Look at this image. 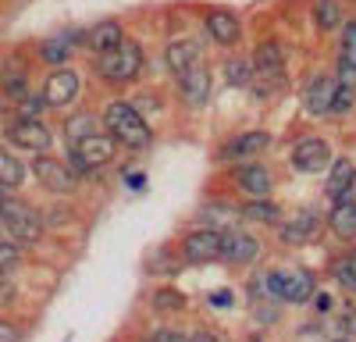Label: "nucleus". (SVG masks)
Returning a JSON list of instances; mask_svg holds the SVG:
<instances>
[{
    "label": "nucleus",
    "instance_id": "1",
    "mask_svg": "<svg viewBox=\"0 0 356 342\" xmlns=\"http://www.w3.org/2000/svg\"><path fill=\"white\" fill-rule=\"evenodd\" d=\"M100 122H104V129L118 139V147H125V150H132V154H146L154 147V129H150V122L143 118V114L136 111V104H129V100H111L107 107H104V114H100Z\"/></svg>",
    "mask_w": 356,
    "mask_h": 342
},
{
    "label": "nucleus",
    "instance_id": "2",
    "mask_svg": "<svg viewBox=\"0 0 356 342\" xmlns=\"http://www.w3.org/2000/svg\"><path fill=\"white\" fill-rule=\"evenodd\" d=\"M143 65H146L143 47L132 36L118 50H111V54H97V75L107 86H129V82H136L143 75Z\"/></svg>",
    "mask_w": 356,
    "mask_h": 342
},
{
    "label": "nucleus",
    "instance_id": "3",
    "mask_svg": "<svg viewBox=\"0 0 356 342\" xmlns=\"http://www.w3.org/2000/svg\"><path fill=\"white\" fill-rule=\"evenodd\" d=\"M0 214H4L8 236L15 243H40L43 239V218H40V211L29 204V200L8 193L4 200H0Z\"/></svg>",
    "mask_w": 356,
    "mask_h": 342
},
{
    "label": "nucleus",
    "instance_id": "4",
    "mask_svg": "<svg viewBox=\"0 0 356 342\" xmlns=\"http://www.w3.org/2000/svg\"><path fill=\"white\" fill-rule=\"evenodd\" d=\"M264 289L278 300H285V303H307L317 293V282H314L310 271L292 268V271H271L264 278Z\"/></svg>",
    "mask_w": 356,
    "mask_h": 342
},
{
    "label": "nucleus",
    "instance_id": "5",
    "mask_svg": "<svg viewBox=\"0 0 356 342\" xmlns=\"http://www.w3.org/2000/svg\"><path fill=\"white\" fill-rule=\"evenodd\" d=\"M29 171H33L36 182H40L47 193H54V196H72V193L79 189V175H75L65 161H57V157H50V154H36L33 164H29Z\"/></svg>",
    "mask_w": 356,
    "mask_h": 342
},
{
    "label": "nucleus",
    "instance_id": "6",
    "mask_svg": "<svg viewBox=\"0 0 356 342\" xmlns=\"http://www.w3.org/2000/svg\"><path fill=\"white\" fill-rule=\"evenodd\" d=\"M40 93H43L50 111H68L79 100V93H82V79L72 68H50V75L40 86Z\"/></svg>",
    "mask_w": 356,
    "mask_h": 342
},
{
    "label": "nucleus",
    "instance_id": "7",
    "mask_svg": "<svg viewBox=\"0 0 356 342\" xmlns=\"http://www.w3.org/2000/svg\"><path fill=\"white\" fill-rule=\"evenodd\" d=\"M4 136H8L11 147L33 150V157H36V154H47V150L54 147V132H50L40 118H15V122L4 129Z\"/></svg>",
    "mask_w": 356,
    "mask_h": 342
},
{
    "label": "nucleus",
    "instance_id": "8",
    "mask_svg": "<svg viewBox=\"0 0 356 342\" xmlns=\"http://www.w3.org/2000/svg\"><path fill=\"white\" fill-rule=\"evenodd\" d=\"M289 161H292L296 171H303V175H321L324 168H332L335 157H332L328 139H321V136H303V139L292 147Z\"/></svg>",
    "mask_w": 356,
    "mask_h": 342
},
{
    "label": "nucleus",
    "instance_id": "9",
    "mask_svg": "<svg viewBox=\"0 0 356 342\" xmlns=\"http://www.w3.org/2000/svg\"><path fill=\"white\" fill-rule=\"evenodd\" d=\"M182 256H186L189 264H214V261H221V228L203 225V228L186 232Z\"/></svg>",
    "mask_w": 356,
    "mask_h": 342
},
{
    "label": "nucleus",
    "instance_id": "10",
    "mask_svg": "<svg viewBox=\"0 0 356 342\" xmlns=\"http://www.w3.org/2000/svg\"><path fill=\"white\" fill-rule=\"evenodd\" d=\"M267 147H271V132H264V129H250V132H239V136H232L225 147L218 150L221 161H253L260 157Z\"/></svg>",
    "mask_w": 356,
    "mask_h": 342
},
{
    "label": "nucleus",
    "instance_id": "11",
    "mask_svg": "<svg viewBox=\"0 0 356 342\" xmlns=\"http://www.w3.org/2000/svg\"><path fill=\"white\" fill-rule=\"evenodd\" d=\"M72 150L86 161V168H89V171H100V168H107V164L118 157V139H114L107 129H100V132H93L89 139L75 142Z\"/></svg>",
    "mask_w": 356,
    "mask_h": 342
},
{
    "label": "nucleus",
    "instance_id": "12",
    "mask_svg": "<svg viewBox=\"0 0 356 342\" xmlns=\"http://www.w3.org/2000/svg\"><path fill=\"white\" fill-rule=\"evenodd\" d=\"M232 182H235V189L239 193H246V196H267L271 193V186H275V179H271V168L267 164H260V161H243V164H235L232 168Z\"/></svg>",
    "mask_w": 356,
    "mask_h": 342
},
{
    "label": "nucleus",
    "instance_id": "13",
    "mask_svg": "<svg viewBox=\"0 0 356 342\" xmlns=\"http://www.w3.org/2000/svg\"><path fill=\"white\" fill-rule=\"evenodd\" d=\"M339 79L335 75H328V72H321V75H314L310 82H307V90H303V107L310 111V114H332V107H335V93H339Z\"/></svg>",
    "mask_w": 356,
    "mask_h": 342
},
{
    "label": "nucleus",
    "instance_id": "14",
    "mask_svg": "<svg viewBox=\"0 0 356 342\" xmlns=\"http://www.w3.org/2000/svg\"><path fill=\"white\" fill-rule=\"evenodd\" d=\"M203 25H207V36H211L218 47H235L243 40V22L228 8H211L207 18H203Z\"/></svg>",
    "mask_w": 356,
    "mask_h": 342
},
{
    "label": "nucleus",
    "instance_id": "15",
    "mask_svg": "<svg viewBox=\"0 0 356 342\" xmlns=\"http://www.w3.org/2000/svg\"><path fill=\"white\" fill-rule=\"evenodd\" d=\"M178 90H182V100L189 107H203L207 100H211V68H207L203 61L186 68V72H178Z\"/></svg>",
    "mask_w": 356,
    "mask_h": 342
},
{
    "label": "nucleus",
    "instance_id": "16",
    "mask_svg": "<svg viewBox=\"0 0 356 342\" xmlns=\"http://www.w3.org/2000/svg\"><path fill=\"white\" fill-rule=\"evenodd\" d=\"M257 253H260V243L250 232H239V228L221 232V261L225 264H253Z\"/></svg>",
    "mask_w": 356,
    "mask_h": 342
},
{
    "label": "nucleus",
    "instance_id": "17",
    "mask_svg": "<svg viewBox=\"0 0 356 342\" xmlns=\"http://www.w3.org/2000/svg\"><path fill=\"white\" fill-rule=\"evenodd\" d=\"M129 36H125V25L118 22V18H104V22H97L89 33L82 36V43L93 50V54H111V50H118Z\"/></svg>",
    "mask_w": 356,
    "mask_h": 342
},
{
    "label": "nucleus",
    "instance_id": "18",
    "mask_svg": "<svg viewBox=\"0 0 356 342\" xmlns=\"http://www.w3.org/2000/svg\"><path fill=\"white\" fill-rule=\"evenodd\" d=\"M82 36L79 33H57V36H47L40 43V61L50 65V68H65L72 61V54H75V43Z\"/></svg>",
    "mask_w": 356,
    "mask_h": 342
},
{
    "label": "nucleus",
    "instance_id": "19",
    "mask_svg": "<svg viewBox=\"0 0 356 342\" xmlns=\"http://www.w3.org/2000/svg\"><path fill=\"white\" fill-rule=\"evenodd\" d=\"M324 193H328V200H342V196H353V193H356V164H353L349 157H335V161H332Z\"/></svg>",
    "mask_w": 356,
    "mask_h": 342
},
{
    "label": "nucleus",
    "instance_id": "20",
    "mask_svg": "<svg viewBox=\"0 0 356 342\" xmlns=\"http://www.w3.org/2000/svg\"><path fill=\"white\" fill-rule=\"evenodd\" d=\"M317 236H321V218L314 211H300V214H292V221L282 225V243L289 246H303Z\"/></svg>",
    "mask_w": 356,
    "mask_h": 342
},
{
    "label": "nucleus",
    "instance_id": "21",
    "mask_svg": "<svg viewBox=\"0 0 356 342\" xmlns=\"http://www.w3.org/2000/svg\"><path fill=\"white\" fill-rule=\"evenodd\" d=\"M203 61V47L196 43V40H171L168 47H164V65L178 75V72H186V68H193V65H200Z\"/></svg>",
    "mask_w": 356,
    "mask_h": 342
},
{
    "label": "nucleus",
    "instance_id": "22",
    "mask_svg": "<svg viewBox=\"0 0 356 342\" xmlns=\"http://www.w3.org/2000/svg\"><path fill=\"white\" fill-rule=\"evenodd\" d=\"M328 228L339 239H356V196L335 200V207L328 214Z\"/></svg>",
    "mask_w": 356,
    "mask_h": 342
},
{
    "label": "nucleus",
    "instance_id": "23",
    "mask_svg": "<svg viewBox=\"0 0 356 342\" xmlns=\"http://www.w3.org/2000/svg\"><path fill=\"white\" fill-rule=\"evenodd\" d=\"M100 125H104L100 114H93V111H75L72 118L65 122V139L75 147V142H82V139H89L93 132H100Z\"/></svg>",
    "mask_w": 356,
    "mask_h": 342
},
{
    "label": "nucleus",
    "instance_id": "24",
    "mask_svg": "<svg viewBox=\"0 0 356 342\" xmlns=\"http://www.w3.org/2000/svg\"><path fill=\"white\" fill-rule=\"evenodd\" d=\"M339 72H342V82H353L356 79V18L342 28V47H339Z\"/></svg>",
    "mask_w": 356,
    "mask_h": 342
},
{
    "label": "nucleus",
    "instance_id": "25",
    "mask_svg": "<svg viewBox=\"0 0 356 342\" xmlns=\"http://www.w3.org/2000/svg\"><path fill=\"white\" fill-rule=\"evenodd\" d=\"M25 175H29V168L4 147V142H0V182H4V186L15 193V189L25 186Z\"/></svg>",
    "mask_w": 356,
    "mask_h": 342
},
{
    "label": "nucleus",
    "instance_id": "26",
    "mask_svg": "<svg viewBox=\"0 0 356 342\" xmlns=\"http://www.w3.org/2000/svg\"><path fill=\"white\" fill-rule=\"evenodd\" d=\"M253 72H285V54L275 40H264L253 50Z\"/></svg>",
    "mask_w": 356,
    "mask_h": 342
},
{
    "label": "nucleus",
    "instance_id": "27",
    "mask_svg": "<svg viewBox=\"0 0 356 342\" xmlns=\"http://www.w3.org/2000/svg\"><path fill=\"white\" fill-rule=\"evenodd\" d=\"M314 22L321 33H335V28L342 25V4L339 0H317L314 4Z\"/></svg>",
    "mask_w": 356,
    "mask_h": 342
},
{
    "label": "nucleus",
    "instance_id": "28",
    "mask_svg": "<svg viewBox=\"0 0 356 342\" xmlns=\"http://www.w3.org/2000/svg\"><path fill=\"white\" fill-rule=\"evenodd\" d=\"M243 214H246V218H253V221H267V225H278V221H282V211H278V204H275V200H267V196H257V200H250Z\"/></svg>",
    "mask_w": 356,
    "mask_h": 342
},
{
    "label": "nucleus",
    "instance_id": "29",
    "mask_svg": "<svg viewBox=\"0 0 356 342\" xmlns=\"http://www.w3.org/2000/svg\"><path fill=\"white\" fill-rule=\"evenodd\" d=\"M154 310L157 314H178V310H182L186 307V296L182 293H178V289H171V285H164V289H157L154 293Z\"/></svg>",
    "mask_w": 356,
    "mask_h": 342
},
{
    "label": "nucleus",
    "instance_id": "30",
    "mask_svg": "<svg viewBox=\"0 0 356 342\" xmlns=\"http://www.w3.org/2000/svg\"><path fill=\"white\" fill-rule=\"evenodd\" d=\"M15 104V114L18 118H40V111L47 107V100H43V93H36V90H25L18 100H11Z\"/></svg>",
    "mask_w": 356,
    "mask_h": 342
},
{
    "label": "nucleus",
    "instance_id": "31",
    "mask_svg": "<svg viewBox=\"0 0 356 342\" xmlns=\"http://www.w3.org/2000/svg\"><path fill=\"white\" fill-rule=\"evenodd\" d=\"M225 79H228L232 86H250V82H253V61L228 57V61H225Z\"/></svg>",
    "mask_w": 356,
    "mask_h": 342
},
{
    "label": "nucleus",
    "instance_id": "32",
    "mask_svg": "<svg viewBox=\"0 0 356 342\" xmlns=\"http://www.w3.org/2000/svg\"><path fill=\"white\" fill-rule=\"evenodd\" d=\"M332 275H335V282L342 285V289L356 293V268H353V261H349V256H339V261L332 264Z\"/></svg>",
    "mask_w": 356,
    "mask_h": 342
},
{
    "label": "nucleus",
    "instance_id": "33",
    "mask_svg": "<svg viewBox=\"0 0 356 342\" xmlns=\"http://www.w3.org/2000/svg\"><path fill=\"white\" fill-rule=\"evenodd\" d=\"M22 264V246L15 239H4L0 236V271H11Z\"/></svg>",
    "mask_w": 356,
    "mask_h": 342
},
{
    "label": "nucleus",
    "instance_id": "34",
    "mask_svg": "<svg viewBox=\"0 0 356 342\" xmlns=\"http://www.w3.org/2000/svg\"><path fill=\"white\" fill-rule=\"evenodd\" d=\"M353 107V82H342L339 86V93H335V107H332V114H346Z\"/></svg>",
    "mask_w": 356,
    "mask_h": 342
},
{
    "label": "nucleus",
    "instance_id": "35",
    "mask_svg": "<svg viewBox=\"0 0 356 342\" xmlns=\"http://www.w3.org/2000/svg\"><path fill=\"white\" fill-rule=\"evenodd\" d=\"M15 300V282L8 278V271H0V307H8Z\"/></svg>",
    "mask_w": 356,
    "mask_h": 342
},
{
    "label": "nucleus",
    "instance_id": "36",
    "mask_svg": "<svg viewBox=\"0 0 356 342\" xmlns=\"http://www.w3.org/2000/svg\"><path fill=\"white\" fill-rule=\"evenodd\" d=\"M150 339H154V342H189V335L175 332V328H157V332H154Z\"/></svg>",
    "mask_w": 356,
    "mask_h": 342
},
{
    "label": "nucleus",
    "instance_id": "37",
    "mask_svg": "<svg viewBox=\"0 0 356 342\" xmlns=\"http://www.w3.org/2000/svg\"><path fill=\"white\" fill-rule=\"evenodd\" d=\"M0 342H18V328L4 318H0Z\"/></svg>",
    "mask_w": 356,
    "mask_h": 342
},
{
    "label": "nucleus",
    "instance_id": "38",
    "mask_svg": "<svg viewBox=\"0 0 356 342\" xmlns=\"http://www.w3.org/2000/svg\"><path fill=\"white\" fill-rule=\"evenodd\" d=\"M125 186H129V189H143V186H146V175H143V171H132V175L125 179Z\"/></svg>",
    "mask_w": 356,
    "mask_h": 342
},
{
    "label": "nucleus",
    "instance_id": "39",
    "mask_svg": "<svg viewBox=\"0 0 356 342\" xmlns=\"http://www.w3.org/2000/svg\"><path fill=\"white\" fill-rule=\"evenodd\" d=\"M193 342H225L221 335H214V332H196L193 335Z\"/></svg>",
    "mask_w": 356,
    "mask_h": 342
},
{
    "label": "nucleus",
    "instance_id": "40",
    "mask_svg": "<svg viewBox=\"0 0 356 342\" xmlns=\"http://www.w3.org/2000/svg\"><path fill=\"white\" fill-rule=\"evenodd\" d=\"M211 303H214V307H228V303H232V296H228V293H214V296H211Z\"/></svg>",
    "mask_w": 356,
    "mask_h": 342
},
{
    "label": "nucleus",
    "instance_id": "41",
    "mask_svg": "<svg viewBox=\"0 0 356 342\" xmlns=\"http://www.w3.org/2000/svg\"><path fill=\"white\" fill-rule=\"evenodd\" d=\"M0 236H8V225H4V214H0Z\"/></svg>",
    "mask_w": 356,
    "mask_h": 342
},
{
    "label": "nucleus",
    "instance_id": "42",
    "mask_svg": "<svg viewBox=\"0 0 356 342\" xmlns=\"http://www.w3.org/2000/svg\"><path fill=\"white\" fill-rule=\"evenodd\" d=\"M332 342H353V339H349V335H335Z\"/></svg>",
    "mask_w": 356,
    "mask_h": 342
},
{
    "label": "nucleus",
    "instance_id": "43",
    "mask_svg": "<svg viewBox=\"0 0 356 342\" xmlns=\"http://www.w3.org/2000/svg\"><path fill=\"white\" fill-rule=\"evenodd\" d=\"M8 193H11V189H8V186H4V182H0V200H4V196H8Z\"/></svg>",
    "mask_w": 356,
    "mask_h": 342
},
{
    "label": "nucleus",
    "instance_id": "44",
    "mask_svg": "<svg viewBox=\"0 0 356 342\" xmlns=\"http://www.w3.org/2000/svg\"><path fill=\"white\" fill-rule=\"evenodd\" d=\"M349 261H353V268H356V250H353V253H349Z\"/></svg>",
    "mask_w": 356,
    "mask_h": 342
},
{
    "label": "nucleus",
    "instance_id": "45",
    "mask_svg": "<svg viewBox=\"0 0 356 342\" xmlns=\"http://www.w3.org/2000/svg\"><path fill=\"white\" fill-rule=\"evenodd\" d=\"M143 342H154V339H143Z\"/></svg>",
    "mask_w": 356,
    "mask_h": 342
},
{
    "label": "nucleus",
    "instance_id": "46",
    "mask_svg": "<svg viewBox=\"0 0 356 342\" xmlns=\"http://www.w3.org/2000/svg\"><path fill=\"white\" fill-rule=\"evenodd\" d=\"M189 342H193V339H189Z\"/></svg>",
    "mask_w": 356,
    "mask_h": 342
}]
</instances>
